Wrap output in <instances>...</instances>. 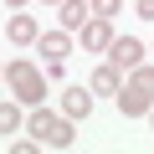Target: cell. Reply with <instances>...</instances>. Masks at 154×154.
<instances>
[{"instance_id":"15","label":"cell","mask_w":154,"mask_h":154,"mask_svg":"<svg viewBox=\"0 0 154 154\" xmlns=\"http://www.w3.org/2000/svg\"><path fill=\"white\" fill-rule=\"evenodd\" d=\"M5 5H11V11H21V5H31V0H5Z\"/></svg>"},{"instance_id":"8","label":"cell","mask_w":154,"mask_h":154,"mask_svg":"<svg viewBox=\"0 0 154 154\" xmlns=\"http://www.w3.org/2000/svg\"><path fill=\"white\" fill-rule=\"evenodd\" d=\"M113 98H118V113H123V118H144V113H149V103H154L149 93H139V88H128V82H123Z\"/></svg>"},{"instance_id":"17","label":"cell","mask_w":154,"mask_h":154,"mask_svg":"<svg viewBox=\"0 0 154 154\" xmlns=\"http://www.w3.org/2000/svg\"><path fill=\"white\" fill-rule=\"evenodd\" d=\"M149 123H154V103H149Z\"/></svg>"},{"instance_id":"14","label":"cell","mask_w":154,"mask_h":154,"mask_svg":"<svg viewBox=\"0 0 154 154\" xmlns=\"http://www.w3.org/2000/svg\"><path fill=\"white\" fill-rule=\"evenodd\" d=\"M134 16L139 21H154V0H134Z\"/></svg>"},{"instance_id":"6","label":"cell","mask_w":154,"mask_h":154,"mask_svg":"<svg viewBox=\"0 0 154 154\" xmlns=\"http://www.w3.org/2000/svg\"><path fill=\"white\" fill-rule=\"evenodd\" d=\"M5 36H11L16 46H36V36H41V26H36V16H26V11H16V16L5 21Z\"/></svg>"},{"instance_id":"18","label":"cell","mask_w":154,"mask_h":154,"mask_svg":"<svg viewBox=\"0 0 154 154\" xmlns=\"http://www.w3.org/2000/svg\"><path fill=\"white\" fill-rule=\"evenodd\" d=\"M0 82H5V67H0Z\"/></svg>"},{"instance_id":"7","label":"cell","mask_w":154,"mask_h":154,"mask_svg":"<svg viewBox=\"0 0 154 154\" xmlns=\"http://www.w3.org/2000/svg\"><path fill=\"white\" fill-rule=\"evenodd\" d=\"M118 88H123V72H118V67H108V62L88 77V93H93V98H113Z\"/></svg>"},{"instance_id":"5","label":"cell","mask_w":154,"mask_h":154,"mask_svg":"<svg viewBox=\"0 0 154 154\" xmlns=\"http://www.w3.org/2000/svg\"><path fill=\"white\" fill-rule=\"evenodd\" d=\"M77 36H82V46H88V51H108V41H113V21L88 16V26L77 31Z\"/></svg>"},{"instance_id":"3","label":"cell","mask_w":154,"mask_h":154,"mask_svg":"<svg viewBox=\"0 0 154 154\" xmlns=\"http://www.w3.org/2000/svg\"><path fill=\"white\" fill-rule=\"evenodd\" d=\"M139 62H144V41H134V36H113V41H108V67L134 72Z\"/></svg>"},{"instance_id":"16","label":"cell","mask_w":154,"mask_h":154,"mask_svg":"<svg viewBox=\"0 0 154 154\" xmlns=\"http://www.w3.org/2000/svg\"><path fill=\"white\" fill-rule=\"evenodd\" d=\"M41 5H62V0H41Z\"/></svg>"},{"instance_id":"12","label":"cell","mask_w":154,"mask_h":154,"mask_svg":"<svg viewBox=\"0 0 154 154\" xmlns=\"http://www.w3.org/2000/svg\"><path fill=\"white\" fill-rule=\"evenodd\" d=\"M128 88H139V93H149V98H154V67H144V62H139V67L128 72Z\"/></svg>"},{"instance_id":"11","label":"cell","mask_w":154,"mask_h":154,"mask_svg":"<svg viewBox=\"0 0 154 154\" xmlns=\"http://www.w3.org/2000/svg\"><path fill=\"white\" fill-rule=\"evenodd\" d=\"M21 123H26V113H21V103H16V98H11V103H0V134H16Z\"/></svg>"},{"instance_id":"1","label":"cell","mask_w":154,"mask_h":154,"mask_svg":"<svg viewBox=\"0 0 154 154\" xmlns=\"http://www.w3.org/2000/svg\"><path fill=\"white\" fill-rule=\"evenodd\" d=\"M5 88H11V98H16L21 108H36V103L46 98V72H41L36 62L16 57V62H5Z\"/></svg>"},{"instance_id":"9","label":"cell","mask_w":154,"mask_h":154,"mask_svg":"<svg viewBox=\"0 0 154 154\" xmlns=\"http://www.w3.org/2000/svg\"><path fill=\"white\" fill-rule=\"evenodd\" d=\"M88 16H93V5H88V0H62V5H57L62 31H82V26H88Z\"/></svg>"},{"instance_id":"13","label":"cell","mask_w":154,"mask_h":154,"mask_svg":"<svg viewBox=\"0 0 154 154\" xmlns=\"http://www.w3.org/2000/svg\"><path fill=\"white\" fill-rule=\"evenodd\" d=\"M93 5V16H103V21H113L118 11H123V0H88Z\"/></svg>"},{"instance_id":"10","label":"cell","mask_w":154,"mask_h":154,"mask_svg":"<svg viewBox=\"0 0 154 154\" xmlns=\"http://www.w3.org/2000/svg\"><path fill=\"white\" fill-rule=\"evenodd\" d=\"M62 113H67L72 123H77V118H88V113H93V93H88L82 82H77V88H67V93H62Z\"/></svg>"},{"instance_id":"2","label":"cell","mask_w":154,"mask_h":154,"mask_svg":"<svg viewBox=\"0 0 154 154\" xmlns=\"http://www.w3.org/2000/svg\"><path fill=\"white\" fill-rule=\"evenodd\" d=\"M26 134H36V144H46V149H72V139H77L72 118H67V113H46L41 103H36V113L26 118Z\"/></svg>"},{"instance_id":"4","label":"cell","mask_w":154,"mask_h":154,"mask_svg":"<svg viewBox=\"0 0 154 154\" xmlns=\"http://www.w3.org/2000/svg\"><path fill=\"white\" fill-rule=\"evenodd\" d=\"M36 51H41V62H67L72 57V31H41Z\"/></svg>"}]
</instances>
